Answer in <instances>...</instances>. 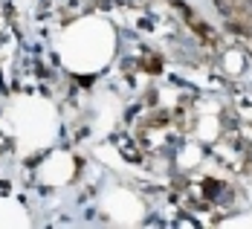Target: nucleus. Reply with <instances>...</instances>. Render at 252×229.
Returning <instances> with one entry per match:
<instances>
[{
	"label": "nucleus",
	"instance_id": "1",
	"mask_svg": "<svg viewBox=\"0 0 252 229\" xmlns=\"http://www.w3.org/2000/svg\"><path fill=\"white\" fill-rule=\"evenodd\" d=\"M218 189H220V183H215V180H212V183H206V195H209V197H215V200H218Z\"/></svg>",
	"mask_w": 252,
	"mask_h": 229
},
{
	"label": "nucleus",
	"instance_id": "2",
	"mask_svg": "<svg viewBox=\"0 0 252 229\" xmlns=\"http://www.w3.org/2000/svg\"><path fill=\"white\" fill-rule=\"evenodd\" d=\"M250 15H252V3H250Z\"/></svg>",
	"mask_w": 252,
	"mask_h": 229
},
{
	"label": "nucleus",
	"instance_id": "3",
	"mask_svg": "<svg viewBox=\"0 0 252 229\" xmlns=\"http://www.w3.org/2000/svg\"><path fill=\"white\" fill-rule=\"evenodd\" d=\"M250 160H252V148H250Z\"/></svg>",
	"mask_w": 252,
	"mask_h": 229
}]
</instances>
